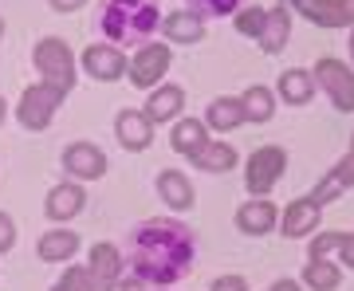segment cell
<instances>
[{
  "label": "cell",
  "instance_id": "24",
  "mask_svg": "<svg viewBox=\"0 0 354 291\" xmlns=\"http://www.w3.org/2000/svg\"><path fill=\"white\" fill-rule=\"evenodd\" d=\"M241 122H244L241 99H213L209 111H205V126H213V130H232Z\"/></svg>",
  "mask_w": 354,
  "mask_h": 291
},
{
  "label": "cell",
  "instance_id": "30",
  "mask_svg": "<svg viewBox=\"0 0 354 291\" xmlns=\"http://www.w3.org/2000/svg\"><path fill=\"white\" fill-rule=\"evenodd\" d=\"M264 20H268L264 8H244V12H236V32H244V36H260Z\"/></svg>",
  "mask_w": 354,
  "mask_h": 291
},
{
  "label": "cell",
  "instance_id": "20",
  "mask_svg": "<svg viewBox=\"0 0 354 291\" xmlns=\"http://www.w3.org/2000/svg\"><path fill=\"white\" fill-rule=\"evenodd\" d=\"M181 106H185V91L169 83V87L153 91V99L146 102V118L150 122H169L174 114H181Z\"/></svg>",
  "mask_w": 354,
  "mask_h": 291
},
{
  "label": "cell",
  "instance_id": "36",
  "mask_svg": "<svg viewBox=\"0 0 354 291\" xmlns=\"http://www.w3.org/2000/svg\"><path fill=\"white\" fill-rule=\"evenodd\" d=\"M118 291H146V283H142V279H122V283H118Z\"/></svg>",
  "mask_w": 354,
  "mask_h": 291
},
{
  "label": "cell",
  "instance_id": "33",
  "mask_svg": "<svg viewBox=\"0 0 354 291\" xmlns=\"http://www.w3.org/2000/svg\"><path fill=\"white\" fill-rule=\"evenodd\" d=\"M16 241V225H12V216L8 213H0V252H8Z\"/></svg>",
  "mask_w": 354,
  "mask_h": 291
},
{
  "label": "cell",
  "instance_id": "34",
  "mask_svg": "<svg viewBox=\"0 0 354 291\" xmlns=\"http://www.w3.org/2000/svg\"><path fill=\"white\" fill-rule=\"evenodd\" d=\"M213 291H248V279L244 276H221V279H213Z\"/></svg>",
  "mask_w": 354,
  "mask_h": 291
},
{
  "label": "cell",
  "instance_id": "9",
  "mask_svg": "<svg viewBox=\"0 0 354 291\" xmlns=\"http://www.w3.org/2000/svg\"><path fill=\"white\" fill-rule=\"evenodd\" d=\"M83 67H87V75L102 79V83H114L118 75H127V55L111 44H91L83 51Z\"/></svg>",
  "mask_w": 354,
  "mask_h": 291
},
{
  "label": "cell",
  "instance_id": "18",
  "mask_svg": "<svg viewBox=\"0 0 354 291\" xmlns=\"http://www.w3.org/2000/svg\"><path fill=\"white\" fill-rule=\"evenodd\" d=\"M288 36H291V16H288V8H272L256 39H260V48H264L268 55H276V51H283Z\"/></svg>",
  "mask_w": 354,
  "mask_h": 291
},
{
  "label": "cell",
  "instance_id": "1",
  "mask_svg": "<svg viewBox=\"0 0 354 291\" xmlns=\"http://www.w3.org/2000/svg\"><path fill=\"white\" fill-rule=\"evenodd\" d=\"M193 260H197V236L181 220H146L134 228L130 241V267L134 279L142 283H174V279L189 276Z\"/></svg>",
  "mask_w": 354,
  "mask_h": 291
},
{
  "label": "cell",
  "instance_id": "25",
  "mask_svg": "<svg viewBox=\"0 0 354 291\" xmlns=\"http://www.w3.org/2000/svg\"><path fill=\"white\" fill-rule=\"evenodd\" d=\"M205 122H197V118H185V122H177L174 126V138H169V146H174L177 153H185V158H189V153H197L205 146Z\"/></svg>",
  "mask_w": 354,
  "mask_h": 291
},
{
  "label": "cell",
  "instance_id": "21",
  "mask_svg": "<svg viewBox=\"0 0 354 291\" xmlns=\"http://www.w3.org/2000/svg\"><path fill=\"white\" fill-rule=\"evenodd\" d=\"M39 260H48V264H59V260H71V256L79 252V236L75 232H67V228H55V232H48L44 241H39Z\"/></svg>",
  "mask_w": 354,
  "mask_h": 291
},
{
  "label": "cell",
  "instance_id": "31",
  "mask_svg": "<svg viewBox=\"0 0 354 291\" xmlns=\"http://www.w3.org/2000/svg\"><path fill=\"white\" fill-rule=\"evenodd\" d=\"M339 193H342V185H339V181H335V178H330V173H327V181H319V189L311 193V201H315L319 209H323V205H327V201H335Z\"/></svg>",
  "mask_w": 354,
  "mask_h": 291
},
{
  "label": "cell",
  "instance_id": "6",
  "mask_svg": "<svg viewBox=\"0 0 354 291\" xmlns=\"http://www.w3.org/2000/svg\"><path fill=\"white\" fill-rule=\"evenodd\" d=\"M311 79H315V87L327 91L330 102H335L342 114L354 111V71L346 64H339V59H319Z\"/></svg>",
  "mask_w": 354,
  "mask_h": 291
},
{
  "label": "cell",
  "instance_id": "3",
  "mask_svg": "<svg viewBox=\"0 0 354 291\" xmlns=\"http://www.w3.org/2000/svg\"><path fill=\"white\" fill-rule=\"evenodd\" d=\"M36 67L44 75V83L59 87L64 95L75 87V55H71V48L59 36H48L36 44Z\"/></svg>",
  "mask_w": 354,
  "mask_h": 291
},
{
  "label": "cell",
  "instance_id": "12",
  "mask_svg": "<svg viewBox=\"0 0 354 291\" xmlns=\"http://www.w3.org/2000/svg\"><path fill=\"white\" fill-rule=\"evenodd\" d=\"M236 228L248 232V236H264L276 228V205L268 201V197H252V201H244L236 209Z\"/></svg>",
  "mask_w": 354,
  "mask_h": 291
},
{
  "label": "cell",
  "instance_id": "16",
  "mask_svg": "<svg viewBox=\"0 0 354 291\" xmlns=\"http://www.w3.org/2000/svg\"><path fill=\"white\" fill-rule=\"evenodd\" d=\"M189 162L197 169H205V173H228L236 165V150L228 142H205L197 153H189Z\"/></svg>",
  "mask_w": 354,
  "mask_h": 291
},
{
  "label": "cell",
  "instance_id": "17",
  "mask_svg": "<svg viewBox=\"0 0 354 291\" xmlns=\"http://www.w3.org/2000/svg\"><path fill=\"white\" fill-rule=\"evenodd\" d=\"M158 193H162V201L169 209H189L193 205V185L185 173H177V169H162L158 173Z\"/></svg>",
  "mask_w": 354,
  "mask_h": 291
},
{
  "label": "cell",
  "instance_id": "7",
  "mask_svg": "<svg viewBox=\"0 0 354 291\" xmlns=\"http://www.w3.org/2000/svg\"><path fill=\"white\" fill-rule=\"evenodd\" d=\"M169 59H174V55H169L165 44H142V51L127 64L130 83H134V87H153V83L169 71Z\"/></svg>",
  "mask_w": 354,
  "mask_h": 291
},
{
  "label": "cell",
  "instance_id": "38",
  "mask_svg": "<svg viewBox=\"0 0 354 291\" xmlns=\"http://www.w3.org/2000/svg\"><path fill=\"white\" fill-rule=\"evenodd\" d=\"M268 291H304L299 283H291V279H279L276 288H268Z\"/></svg>",
  "mask_w": 354,
  "mask_h": 291
},
{
  "label": "cell",
  "instance_id": "28",
  "mask_svg": "<svg viewBox=\"0 0 354 291\" xmlns=\"http://www.w3.org/2000/svg\"><path fill=\"white\" fill-rule=\"evenodd\" d=\"M51 291H95V283H91L87 267H71V272H64V279H59Z\"/></svg>",
  "mask_w": 354,
  "mask_h": 291
},
{
  "label": "cell",
  "instance_id": "39",
  "mask_svg": "<svg viewBox=\"0 0 354 291\" xmlns=\"http://www.w3.org/2000/svg\"><path fill=\"white\" fill-rule=\"evenodd\" d=\"M4 111H8V106H4V99H0V122H4Z\"/></svg>",
  "mask_w": 354,
  "mask_h": 291
},
{
  "label": "cell",
  "instance_id": "15",
  "mask_svg": "<svg viewBox=\"0 0 354 291\" xmlns=\"http://www.w3.org/2000/svg\"><path fill=\"white\" fill-rule=\"evenodd\" d=\"M319 216H323V209H319L311 197H295V201L283 209V225L279 228H283V236L295 241V236H304V232H311V228L319 225Z\"/></svg>",
  "mask_w": 354,
  "mask_h": 291
},
{
  "label": "cell",
  "instance_id": "19",
  "mask_svg": "<svg viewBox=\"0 0 354 291\" xmlns=\"http://www.w3.org/2000/svg\"><path fill=\"white\" fill-rule=\"evenodd\" d=\"M162 32L174 44H197V39L205 36V20L197 12H174L162 20Z\"/></svg>",
  "mask_w": 354,
  "mask_h": 291
},
{
  "label": "cell",
  "instance_id": "40",
  "mask_svg": "<svg viewBox=\"0 0 354 291\" xmlns=\"http://www.w3.org/2000/svg\"><path fill=\"white\" fill-rule=\"evenodd\" d=\"M351 55H354V32H351Z\"/></svg>",
  "mask_w": 354,
  "mask_h": 291
},
{
  "label": "cell",
  "instance_id": "8",
  "mask_svg": "<svg viewBox=\"0 0 354 291\" xmlns=\"http://www.w3.org/2000/svg\"><path fill=\"white\" fill-rule=\"evenodd\" d=\"M319 28H354V0H291Z\"/></svg>",
  "mask_w": 354,
  "mask_h": 291
},
{
  "label": "cell",
  "instance_id": "4",
  "mask_svg": "<svg viewBox=\"0 0 354 291\" xmlns=\"http://www.w3.org/2000/svg\"><path fill=\"white\" fill-rule=\"evenodd\" d=\"M59 102H64V91L59 87H51V83H32V87H24V95H20L16 118H20V126H28V130H48L55 111H59Z\"/></svg>",
  "mask_w": 354,
  "mask_h": 291
},
{
  "label": "cell",
  "instance_id": "27",
  "mask_svg": "<svg viewBox=\"0 0 354 291\" xmlns=\"http://www.w3.org/2000/svg\"><path fill=\"white\" fill-rule=\"evenodd\" d=\"M351 232H319V241H311V260H330L335 252H342Z\"/></svg>",
  "mask_w": 354,
  "mask_h": 291
},
{
  "label": "cell",
  "instance_id": "37",
  "mask_svg": "<svg viewBox=\"0 0 354 291\" xmlns=\"http://www.w3.org/2000/svg\"><path fill=\"white\" fill-rule=\"evenodd\" d=\"M342 260H346V267H354V236H346V244H342Z\"/></svg>",
  "mask_w": 354,
  "mask_h": 291
},
{
  "label": "cell",
  "instance_id": "41",
  "mask_svg": "<svg viewBox=\"0 0 354 291\" xmlns=\"http://www.w3.org/2000/svg\"><path fill=\"white\" fill-rule=\"evenodd\" d=\"M0 36H4V20H0Z\"/></svg>",
  "mask_w": 354,
  "mask_h": 291
},
{
  "label": "cell",
  "instance_id": "22",
  "mask_svg": "<svg viewBox=\"0 0 354 291\" xmlns=\"http://www.w3.org/2000/svg\"><path fill=\"white\" fill-rule=\"evenodd\" d=\"M279 95H283L291 106L311 102V95H315V79H311V71H304V67H291V71H283V75H279Z\"/></svg>",
  "mask_w": 354,
  "mask_h": 291
},
{
  "label": "cell",
  "instance_id": "2",
  "mask_svg": "<svg viewBox=\"0 0 354 291\" xmlns=\"http://www.w3.org/2000/svg\"><path fill=\"white\" fill-rule=\"evenodd\" d=\"M99 28L111 44H138L153 28H162L158 0H102Z\"/></svg>",
  "mask_w": 354,
  "mask_h": 291
},
{
  "label": "cell",
  "instance_id": "14",
  "mask_svg": "<svg viewBox=\"0 0 354 291\" xmlns=\"http://www.w3.org/2000/svg\"><path fill=\"white\" fill-rule=\"evenodd\" d=\"M83 205H87V193H83V185H75V181H64V185H55V189L48 193V216L51 220H71V216L83 213Z\"/></svg>",
  "mask_w": 354,
  "mask_h": 291
},
{
  "label": "cell",
  "instance_id": "11",
  "mask_svg": "<svg viewBox=\"0 0 354 291\" xmlns=\"http://www.w3.org/2000/svg\"><path fill=\"white\" fill-rule=\"evenodd\" d=\"M64 169L71 178H102L106 173V153L99 146H91V142H75L64 153Z\"/></svg>",
  "mask_w": 354,
  "mask_h": 291
},
{
  "label": "cell",
  "instance_id": "13",
  "mask_svg": "<svg viewBox=\"0 0 354 291\" xmlns=\"http://www.w3.org/2000/svg\"><path fill=\"white\" fill-rule=\"evenodd\" d=\"M114 130H118V142L127 150H150L153 146V122L142 111H122L118 122H114Z\"/></svg>",
  "mask_w": 354,
  "mask_h": 291
},
{
  "label": "cell",
  "instance_id": "35",
  "mask_svg": "<svg viewBox=\"0 0 354 291\" xmlns=\"http://www.w3.org/2000/svg\"><path fill=\"white\" fill-rule=\"evenodd\" d=\"M79 4H87V0H51V8H55V12H75Z\"/></svg>",
  "mask_w": 354,
  "mask_h": 291
},
{
  "label": "cell",
  "instance_id": "10",
  "mask_svg": "<svg viewBox=\"0 0 354 291\" xmlns=\"http://www.w3.org/2000/svg\"><path fill=\"white\" fill-rule=\"evenodd\" d=\"M91 283H95V291H114L118 288V272H122V256H118V248H111V244H95L91 248Z\"/></svg>",
  "mask_w": 354,
  "mask_h": 291
},
{
  "label": "cell",
  "instance_id": "5",
  "mask_svg": "<svg viewBox=\"0 0 354 291\" xmlns=\"http://www.w3.org/2000/svg\"><path fill=\"white\" fill-rule=\"evenodd\" d=\"M283 165H288V153L279 150V146H264V150H256L252 158H248V169H244V173H248V178H244L248 193H252V197H268L272 185L283 178Z\"/></svg>",
  "mask_w": 354,
  "mask_h": 291
},
{
  "label": "cell",
  "instance_id": "26",
  "mask_svg": "<svg viewBox=\"0 0 354 291\" xmlns=\"http://www.w3.org/2000/svg\"><path fill=\"white\" fill-rule=\"evenodd\" d=\"M304 283L315 291H335L342 283V272L330 260H311V264L304 267Z\"/></svg>",
  "mask_w": 354,
  "mask_h": 291
},
{
  "label": "cell",
  "instance_id": "23",
  "mask_svg": "<svg viewBox=\"0 0 354 291\" xmlns=\"http://www.w3.org/2000/svg\"><path fill=\"white\" fill-rule=\"evenodd\" d=\"M241 111L248 122H268L272 114H276V95L268 87H248L241 95Z\"/></svg>",
  "mask_w": 354,
  "mask_h": 291
},
{
  "label": "cell",
  "instance_id": "29",
  "mask_svg": "<svg viewBox=\"0 0 354 291\" xmlns=\"http://www.w3.org/2000/svg\"><path fill=\"white\" fill-rule=\"evenodd\" d=\"M189 4H193V12L205 20V16H232L241 0H189Z\"/></svg>",
  "mask_w": 354,
  "mask_h": 291
},
{
  "label": "cell",
  "instance_id": "32",
  "mask_svg": "<svg viewBox=\"0 0 354 291\" xmlns=\"http://www.w3.org/2000/svg\"><path fill=\"white\" fill-rule=\"evenodd\" d=\"M330 178L339 181L342 189H346V185H354V150L346 153V158H342V162L335 165V169H330Z\"/></svg>",
  "mask_w": 354,
  "mask_h": 291
}]
</instances>
